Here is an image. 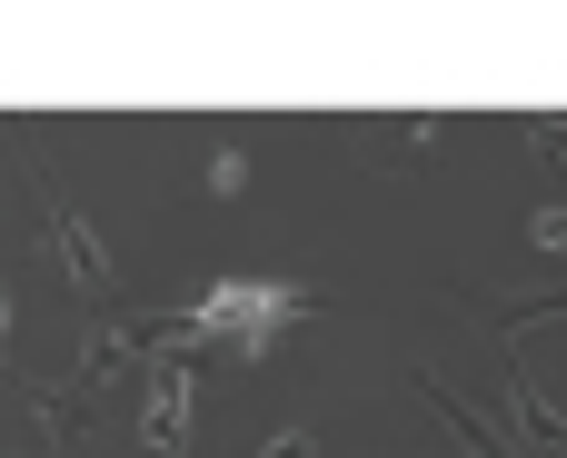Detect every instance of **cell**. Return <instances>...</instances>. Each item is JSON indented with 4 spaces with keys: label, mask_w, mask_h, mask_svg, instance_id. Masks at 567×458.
<instances>
[{
    "label": "cell",
    "mask_w": 567,
    "mask_h": 458,
    "mask_svg": "<svg viewBox=\"0 0 567 458\" xmlns=\"http://www.w3.org/2000/svg\"><path fill=\"white\" fill-rule=\"evenodd\" d=\"M50 240L70 250V269H80V289H110V250H100V240H90V230H80L70 210H50Z\"/></svg>",
    "instance_id": "3"
},
{
    "label": "cell",
    "mask_w": 567,
    "mask_h": 458,
    "mask_svg": "<svg viewBox=\"0 0 567 458\" xmlns=\"http://www.w3.org/2000/svg\"><path fill=\"white\" fill-rule=\"evenodd\" d=\"M299 309H309V299H299V289H279V279H229V289H209V299L189 309V329H179V339H219V329H229V339L259 359V349H269V329H279V319H299Z\"/></svg>",
    "instance_id": "1"
},
{
    "label": "cell",
    "mask_w": 567,
    "mask_h": 458,
    "mask_svg": "<svg viewBox=\"0 0 567 458\" xmlns=\"http://www.w3.org/2000/svg\"><path fill=\"white\" fill-rule=\"evenodd\" d=\"M179 429H189V369H159L150 379V449H179Z\"/></svg>",
    "instance_id": "2"
},
{
    "label": "cell",
    "mask_w": 567,
    "mask_h": 458,
    "mask_svg": "<svg viewBox=\"0 0 567 458\" xmlns=\"http://www.w3.org/2000/svg\"><path fill=\"white\" fill-rule=\"evenodd\" d=\"M0 339H10V289H0Z\"/></svg>",
    "instance_id": "4"
}]
</instances>
